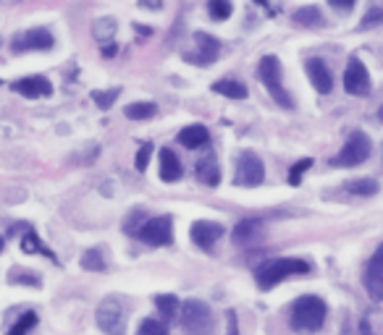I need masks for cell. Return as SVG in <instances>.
<instances>
[{
  "label": "cell",
  "mask_w": 383,
  "mask_h": 335,
  "mask_svg": "<svg viewBox=\"0 0 383 335\" xmlns=\"http://www.w3.org/2000/svg\"><path fill=\"white\" fill-rule=\"evenodd\" d=\"M304 71H307V79H310V84L317 90V94H328V92L333 90V77H331L326 61H320V58H307V61H304Z\"/></svg>",
  "instance_id": "obj_14"
},
{
  "label": "cell",
  "mask_w": 383,
  "mask_h": 335,
  "mask_svg": "<svg viewBox=\"0 0 383 335\" xmlns=\"http://www.w3.org/2000/svg\"><path fill=\"white\" fill-rule=\"evenodd\" d=\"M137 335H171V333H168V327L160 323V320L147 317V320H142V323H139V330H137Z\"/></svg>",
  "instance_id": "obj_31"
},
{
  "label": "cell",
  "mask_w": 383,
  "mask_h": 335,
  "mask_svg": "<svg viewBox=\"0 0 383 335\" xmlns=\"http://www.w3.org/2000/svg\"><path fill=\"white\" fill-rule=\"evenodd\" d=\"M116 34V19H97L95 21V39L97 42H113Z\"/></svg>",
  "instance_id": "obj_28"
},
{
  "label": "cell",
  "mask_w": 383,
  "mask_h": 335,
  "mask_svg": "<svg viewBox=\"0 0 383 335\" xmlns=\"http://www.w3.org/2000/svg\"><path fill=\"white\" fill-rule=\"evenodd\" d=\"M260 238H263V220L247 218L237 223V228H234V244L237 246H252Z\"/></svg>",
  "instance_id": "obj_16"
},
{
  "label": "cell",
  "mask_w": 383,
  "mask_h": 335,
  "mask_svg": "<svg viewBox=\"0 0 383 335\" xmlns=\"http://www.w3.org/2000/svg\"><path fill=\"white\" fill-rule=\"evenodd\" d=\"M155 307H158V312L166 317V320H173V317L179 314V309H181L179 298L173 296V294H163V296H158L155 298Z\"/></svg>",
  "instance_id": "obj_25"
},
{
  "label": "cell",
  "mask_w": 383,
  "mask_h": 335,
  "mask_svg": "<svg viewBox=\"0 0 383 335\" xmlns=\"http://www.w3.org/2000/svg\"><path fill=\"white\" fill-rule=\"evenodd\" d=\"M257 77H260V81L265 84V90L271 92V97L276 100V105L286 108V110L294 108L291 94L284 90V68H281V61H278L276 55H265V58H260V63H257Z\"/></svg>",
  "instance_id": "obj_4"
},
{
  "label": "cell",
  "mask_w": 383,
  "mask_h": 335,
  "mask_svg": "<svg viewBox=\"0 0 383 335\" xmlns=\"http://www.w3.org/2000/svg\"><path fill=\"white\" fill-rule=\"evenodd\" d=\"M181 160L179 155L173 152L171 147H166V150H160V179L166 181V183H173V181L181 179Z\"/></svg>",
  "instance_id": "obj_17"
},
{
  "label": "cell",
  "mask_w": 383,
  "mask_h": 335,
  "mask_svg": "<svg viewBox=\"0 0 383 335\" xmlns=\"http://www.w3.org/2000/svg\"><path fill=\"white\" fill-rule=\"evenodd\" d=\"M224 225L221 223H213V220H197V223H192V228H189V238L199 246V249H213V244L224 236Z\"/></svg>",
  "instance_id": "obj_13"
},
{
  "label": "cell",
  "mask_w": 383,
  "mask_h": 335,
  "mask_svg": "<svg viewBox=\"0 0 383 335\" xmlns=\"http://www.w3.org/2000/svg\"><path fill=\"white\" fill-rule=\"evenodd\" d=\"M378 118H381V123H383V105H381V110H378Z\"/></svg>",
  "instance_id": "obj_39"
},
{
  "label": "cell",
  "mask_w": 383,
  "mask_h": 335,
  "mask_svg": "<svg viewBox=\"0 0 383 335\" xmlns=\"http://www.w3.org/2000/svg\"><path fill=\"white\" fill-rule=\"evenodd\" d=\"M291 19L297 21L299 26H326V16L320 13L317 6H304V8H297V11L291 13Z\"/></svg>",
  "instance_id": "obj_21"
},
{
  "label": "cell",
  "mask_w": 383,
  "mask_h": 335,
  "mask_svg": "<svg viewBox=\"0 0 383 335\" xmlns=\"http://www.w3.org/2000/svg\"><path fill=\"white\" fill-rule=\"evenodd\" d=\"M21 249H24V254H48L50 259H55L53 252H50V249H48L45 244H42L40 238H37V233H35V228H32V225H27V228H24Z\"/></svg>",
  "instance_id": "obj_22"
},
{
  "label": "cell",
  "mask_w": 383,
  "mask_h": 335,
  "mask_svg": "<svg viewBox=\"0 0 383 335\" xmlns=\"http://www.w3.org/2000/svg\"><path fill=\"white\" fill-rule=\"evenodd\" d=\"M55 48V37L45 29V26H35L27 32H19L11 39V52L21 55V52H45Z\"/></svg>",
  "instance_id": "obj_7"
},
{
  "label": "cell",
  "mask_w": 383,
  "mask_h": 335,
  "mask_svg": "<svg viewBox=\"0 0 383 335\" xmlns=\"http://www.w3.org/2000/svg\"><path fill=\"white\" fill-rule=\"evenodd\" d=\"M145 223H147L145 210L137 207V210H132V212L126 215V220H124V233H126V236H139V231H142Z\"/></svg>",
  "instance_id": "obj_24"
},
{
  "label": "cell",
  "mask_w": 383,
  "mask_h": 335,
  "mask_svg": "<svg viewBox=\"0 0 383 335\" xmlns=\"http://www.w3.org/2000/svg\"><path fill=\"white\" fill-rule=\"evenodd\" d=\"M3 246H6V241H3V236H0V252H3Z\"/></svg>",
  "instance_id": "obj_40"
},
{
  "label": "cell",
  "mask_w": 383,
  "mask_h": 335,
  "mask_svg": "<svg viewBox=\"0 0 383 335\" xmlns=\"http://www.w3.org/2000/svg\"><path fill=\"white\" fill-rule=\"evenodd\" d=\"M150 155H153V144L147 142V144H142V147H139V152H137V160H134V165H137V170H147Z\"/></svg>",
  "instance_id": "obj_36"
},
{
  "label": "cell",
  "mask_w": 383,
  "mask_h": 335,
  "mask_svg": "<svg viewBox=\"0 0 383 335\" xmlns=\"http://www.w3.org/2000/svg\"><path fill=\"white\" fill-rule=\"evenodd\" d=\"M97 327L106 335H126V309L119 296H108L97 307Z\"/></svg>",
  "instance_id": "obj_5"
},
{
  "label": "cell",
  "mask_w": 383,
  "mask_h": 335,
  "mask_svg": "<svg viewBox=\"0 0 383 335\" xmlns=\"http://www.w3.org/2000/svg\"><path fill=\"white\" fill-rule=\"evenodd\" d=\"M195 176H197V181H202L205 186H218V183H221V168H218V160H215L213 155L197 160Z\"/></svg>",
  "instance_id": "obj_19"
},
{
  "label": "cell",
  "mask_w": 383,
  "mask_h": 335,
  "mask_svg": "<svg viewBox=\"0 0 383 335\" xmlns=\"http://www.w3.org/2000/svg\"><path fill=\"white\" fill-rule=\"evenodd\" d=\"M370 157V136L365 131H352L346 144L342 147V152L331 160V165L336 168H352L365 163Z\"/></svg>",
  "instance_id": "obj_6"
},
{
  "label": "cell",
  "mask_w": 383,
  "mask_h": 335,
  "mask_svg": "<svg viewBox=\"0 0 383 335\" xmlns=\"http://www.w3.org/2000/svg\"><path fill=\"white\" fill-rule=\"evenodd\" d=\"M362 283H365V291L370 294L373 301H383V244L375 249V254L365 265Z\"/></svg>",
  "instance_id": "obj_12"
},
{
  "label": "cell",
  "mask_w": 383,
  "mask_h": 335,
  "mask_svg": "<svg viewBox=\"0 0 383 335\" xmlns=\"http://www.w3.org/2000/svg\"><path fill=\"white\" fill-rule=\"evenodd\" d=\"M181 330L184 335H213L215 333V314L213 309L199 301V298H189L181 304Z\"/></svg>",
  "instance_id": "obj_3"
},
{
  "label": "cell",
  "mask_w": 383,
  "mask_h": 335,
  "mask_svg": "<svg viewBox=\"0 0 383 335\" xmlns=\"http://www.w3.org/2000/svg\"><path fill=\"white\" fill-rule=\"evenodd\" d=\"M213 92H218V94H224L228 100H247V87L237 81V79H221V81H215L213 84Z\"/></svg>",
  "instance_id": "obj_20"
},
{
  "label": "cell",
  "mask_w": 383,
  "mask_h": 335,
  "mask_svg": "<svg viewBox=\"0 0 383 335\" xmlns=\"http://www.w3.org/2000/svg\"><path fill=\"white\" fill-rule=\"evenodd\" d=\"M139 238L150 246H166L173 241V220L171 215H158L150 218L139 231Z\"/></svg>",
  "instance_id": "obj_10"
},
{
  "label": "cell",
  "mask_w": 383,
  "mask_h": 335,
  "mask_svg": "<svg viewBox=\"0 0 383 335\" xmlns=\"http://www.w3.org/2000/svg\"><path fill=\"white\" fill-rule=\"evenodd\" d=\"M11 90L29 97V100H37V97H50L53 94V84L45 77H24L16 79L14 84H11Z\"/></svg>",
  "instance_id": "obj_15"
},
{
  "label": "cell",
  "mask_w": 383,
  "mask_h": 335,
  "mask_svg": "<svg viewBox=\"0 0 383 335\" xmlns=\"http://www.w3.org/2000/svg\"><path fill=\"white\" fill-rule=\"evenodd\" d=\"M328 6L333 11H352L355 8V3H339V0H328Z\"/></svg>",
  "instance_id": "obj_38"
},
{
  "label": "cell",
  "mask_w": 383,
  "mask_h": 335,
  "mask_svg": "<svg viewBox=\"0 0 383 335\" xmlns=\"http://www.w3.org/2000/svg\"><path fill=\"white\" fill-rule=\"evenodd\" d=\"M381 24H383V8L381 6H373V8L365 13V19H362L360 29H373V26H381Z\"/></svg>",
  "instance_id": "obj_35"
},
{
  "label": "cell",
  "mask_w": 383,
  "mask_h": 335,
  "mask_svg": "<svg viewBox=\"0 0 383 335\" xmlns=\"http://www.w3.org/2000/svg\"><path fill=\"white\" fill-rule=\"evenodd\" d=\"M119 94H121L119 87H116V90H108V92L95 90V92H92V103L97 105V108H103V110H108V108H113V103L119 100Z\"/></svg>",
  "instance_id": "obj_30"
},
{
  "label": "cell",
  "mask_w": 383,
  "mask_h": 335,
  "mask_svg": "<svg viewBox=\"0 0 383 335\" xmlns=\"http://www.w3.org/2000/svg\"><path fill=\"white\" fill-rule=\"evenodd\" d=\"M8 283H14V285H40V278L37 275H32V270H11L8 272Z\"/></svg>",
  "instance_id": "obj_33"
},
{
  "label": "cell",
  "mask_w": 383,
  "mask_h": 335,
  "mask_svg": "<svg viewBox=\"0 0 383 335\" xmlns=\"http://www.w3.org/2000/svg\"><path fill=\"white\" fill-rule=\"evenodd\" d=\"M208 11H210L213 19L226 21V19L231 16V11H234V6H231L228 0H210V3H208Z\"/></svg>",
  "instance_id": "obj_32"
},
{
  "label": "cell",
  "mask_w": 383,
  "mask_h": 335,
  "mask_svg": "<svg viewBox=\"0 0 383 335\" xmlns=\"http://www.w3.org/2000/svg\"><path fill=\"white\" fill-rule=\"evenodd\" d=\"M307 168H313V160H310V157H304V160H299V163L291 165V170H289L291 186H299V183H302V176L307 173Z\"/></svg>",
  "instance_id": "obj_34"
},
{
  "label": "cell",
  "mask_w": 383,
  "mask_h": 335,
  "mask_svg": "<svg viewBox=\"0 0 383 335\" xmlns=\"http://www.w3.org/2000/svg\"><path fill=\"white\" fill-rule=\"evenodd\" d=\"M81 267L90 272H103L106 270V257H103V249H87L84 257H81Z\"/></svg>",
  "instance_id": "obj_26"
},
{
  "label": "cell",
  "mask_w": 383,
  "mask_h": 335,
  "mask_svg": "<svg viewBox=\"0 0 383 335\" xmlns=\"http://www.w3.org/2000/svg\"><path fill=\"white\" fill-rule=\"evenodd\" d=\"M210 142V131L205 129L202 123H192V126H184L179 131V144H184L189 150H199Z\"/></svg>",
  "instance_id": "obj_18"
},
{
  "label": "cell",
  "mask_w": 383,
  "mask_h": 335,
  "mask_svg": "<svg viewBox=\"0 0 383 335\" xmlns=\"http://www.w3.org/2000/svg\"><path fill=\"white\" fill-rule=\"evenodd\" d=\"M226 335H239V317L234 309L226 312Z\"/></svg>",
  "instance_id": "obj_37"
},
{
  "label": "cell",
  "mask_w": 383,
  "mask_h": 335,
  "mask_svg": "<svg viewBox=\"0 0 383 335\" xmlns=\"http://www.w3.org/2000/svg\"><path fill=\"white\" fill-rule=\"evenodd\" d=\"M344 189L349 194H355V196H373V194H378L381 186H378L375 179H355V181H346Z\"/></svg>",
  "instance_id": "obj_23"
},
{
  "label": "cell",
  "mask_w": 383,
  "mask_h": 335,
  "mask_svg": "<svg viewBox=\"0 0 383 335\" xmlns=\"http://www.w3.org/2000/svg\"><path fill=\"white\" fill-rule=\"evenodd\" d=\"M221 55V42L208 32H195V52H186L184 61L195 65H210Z\"/></svg>",
  "instance_id": "obj_11"
},
{
  "label": "cell",
  "mask_w": 383,
  "mask_h": 335,
  "mask_svg": "<svg viewBox=\"0 0 383 335\" xmlns=\"http://www.w3.org/2000/svg\"><path fill=\"white\" fill-rule=\"evenodd\" d=\"M265 181L263 160L255 155L252 150L239 152L237 168H234V186H260Z\"/></svg>",
  "instance_id": "obj_8"
},
{
  "label": "cell",
  "mask_w": 383,
  "mask_h": 335,
  "mask_svg": "<svg viewBox=\"0 0 383 335\" xmlns=\"http://www.w3.org/2000/svg\"><path fill=\"white\" fill-rule=\"evenodd\" d=\"M155 103H134V105H126V118H132V121H147V118L155 116Z\"/></svg>",
  "instance_id": "obj_27"
},
{
  "label": "cell",
  "mask_w": 383,
  "mask_h": 335,
  "mask_svg": "<svg viewBox=\"0 0 383 335\" xmlns=\"http://www.w3.org/2000/svg\"><path fill=\"white\" fill-rule=\"evenodd\" d=\"M35 325H37V314H35V312H24V314L8 327V335H29V330H32Z\"/></svg>",
  "instance_id": "obj_29"
},
{
  "label": "cell",
  "mask_w": 383,
  "mask_h": 335,
  "mask_svg": "<svg viewBox=\"0 0 383 335\" xmlns=\"http://www.w3.org/2000/svg\"><path fill=\"white\" fill-rule=\"evenodd\" d=\"M328 307L320 296H299L291 304L289 325L297 333H317L326 323Z\"/></svg>",
  "instance_id": "obj_1"
},
{
  "label": "cell",
  "mask_w": 383,
  "mask_h": 335,
  "mask_svg": "<svg viewBox=\"0 0 383 335\" xmlns=\"http://www.w3.org/2000/svg\"><path fill=\"white\" fill-rule=\"evenodd\" d=\"M310 272V262L297 257H278V259H268L263 262L257 270H255V281L257 285L268 291L273 285L284 283L286 278H294V275H307Z\"/></svg>",
  "instance_id": "obj_2"
},
{
  "label": "cell",
  "mask_w": 383,
  "mask_h": 335,
  "mask_svg": "<svg viewBox=\"0 0 383 335\" xmlns=\"http://www.w3.org/2000/svg\"><path fill=\"white\" fill-rule=\"evenodd\" d=\"M344 90L355 97H365L373 90V79H370L368 68L360 58H349L346 71H344Z\"/></svg>",
  "instance_id": "obj_9"
}]
</instances>
